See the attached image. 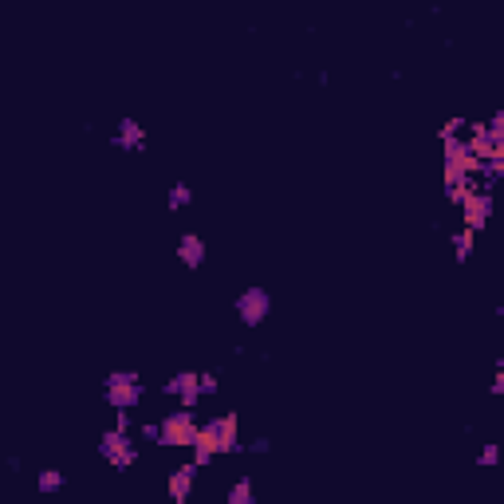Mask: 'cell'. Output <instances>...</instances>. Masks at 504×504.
Wrapping results in <instances>:
<instances>
[{
  "label": "cell",
  "mask_w": 504,
  "mask_h": 504,
  "mask_svg": "<svg viewBox=\"0 0 504 504\" xmlns=\"http://www.w3.org/2000/svg\"><path fill=\"white\" fill-rule=\"evenodd\" d=\"M103 398H107V406L119 414V410H134V406L142 402V375L138 370H110L107 378H103Z\"/></svg>",
  "instance_id": "1"
},
{
  "label": "cell",
  "mask_w": 504,
  "mask_h": 504,
  "mask_svg": "<svg viewBox=\"0 0 504 504\" xmlns=\"http://www.w3.org/2000/svg\"><path fill=\"white\" fill-rule=\"evenodd\" d=\"M201 441L213 445V453H240L245 449V441H240V429H237V414H225V418H209V422H201L198 429Z\"/></svg>",
  "instance_id": "2"
},
{
  "label": "cell",
  "mask_w": 504,
  "mask_h": 504,
  "mask_svg": "<svg viewBox=\"0 0 504 504\" xmlns=\"http://www.w3.org/2000/svg\"><path fill=\"white\" fill-rule=\"evenodd\" d=\"M233 307H237V319L245 327H260L268 316H272V292L260 287V284H248L245 292L237 296V304Z\"/></svg>",
  "instance_id": "3"
},
{
  "label": "cell",
  "mask_w": 504,
  "mask_h": 504,
  "mask_svg": "<svg viewBox=\"0 0 504 504\" xmlns=\"http://www.w3.org/2000/svg\"><path fill=\"white\" fill-rule=\"evenodd\" d=\"M162 429V445H193L198 441V418H193V410H174V414H166L158 422Z\"/></svg>",
  "instance_id": "4"
},
{
  "label": "cell",
  "mask_w": 504,
  "mask_h": 504,
  "mask_svg": "<svg viewBox=\"0 0 504 504\" xmlns=\"http://www.w3.org/2000/svg\"><path fill=\"white\" fill-rule=\"evenodd\" d=\"M99 457H103V461H110L115 469H130V465L138 461V449H134L130 434H119V429H107V434L99 437Z\"/></svg>",
  "instance_id": "5"
},
{
  "label": "cell",
  "mask_w": 504,
  "mask_h": 504,
  "mask_svg": "<svg viewBox=\"0 0 504 504\" xmlns=\"http://www.w3.org/2000/svg\"><path fill=\"white\" fill-rule=\"evenodd\" d=\"M457 205H461V217H465V228H469V233H481V228L489 225V217H493V193H489V189H469Z\"/></svg>",
  "instance_id": "6"
},
{
  "label": "cell",
  "mask_w": 504,
  "mask_h": 504,
  "mask_svg": "<svg viewBox=\"0 0 504 504\" xmlns=\"http://www.w3.org/2000/svg\"><path fill=\"white\" fill-rule=\"evenodd\" d=\"M162 394L178 398V402H181V410H198V402H201L198 375H193V370H178L174 378H166V386H162Z\"/></svg>",
  "instance_id": "7"
},
{
  "label": "cell",
  "mask_w": 504,
  "mask_h": 504,
  "mask_svg": "<svg viewBox=\"0 0 504 504\" xmlns=\"http://www.w3.org/2000/svg\"><path fill=\"white\" fill-rule=\"evenodd\" d=\"M193 481H198V465L189 461V465H181V469H174L169 473V500L174 504H186L189 500V493H193Z\"/></svg>",
  "instance_id": "8"
},
{
  "label": "cell",
  "mask_w": 504,
  "mask_h": 504,
  "mask_svg": "<svg viewBox=\"0 0 504 504\" xmlns=\"http://www.w3.org/2000/svg\"><path fill=\"white\" fill-rule=\"evenodd\" d=\"M205 257H209V252H205V240H201L198 233H186V237L178 240V260H181L186 268H201V264H205Z\"/></svg>",
  "instance_id": "9"
},
{
  "label": "cell",
  "mask_w": 504,
  "mask_h": 504,
  "mask_svg": "<svg viewBox=\"0 0 504 504\" xmlns=\"http://www.w3.org/2000/svg\"><path fill=\"white\" fill-rule=\"evenodd\" d=\"M115 146L119 150H146V130L134 119H122L119 130H115Z\"/></svg>",
  "instance_id": "10"
},
{
  "label": "cell",
  "mask_w": 504,
  "mask_h": 504,
  "mask_svg": "<svg viewBox=\"0 0 504 504\" xmlns=\"http://www.w3.org/2000/svg\"><path fill=\"white\" fill-rule=\"evenodd\" d=\"M221 504H257V489H252V477H237L228 484V493Z\"/></svg>",
  "instance_id": "11"
},
{
  "label": "cell",
  "mask_w": 504,
  "mask_h": 504,
  "mask_svg": "<svg viewBox=\"0 0 504 504\" xmlns=\"http://www.w3.org/2000/svg\"><path fill=\"white\" fill-rule=\"evenodd\" d=\"M63 484H67V477H63L60 469H44V473L36 477V489H40L44 496H56V493H63Z\"/></svg>",
  "instance_id": "12"
},
{
  "label": "cell",
  "mask_w": 504,
  "mask_h": 504,
  "mask_svg": "<svg viewBox=\"0 0 504 504\" xmlns=\"http://www.w3.org/2000/svg\"><path fill=\"white\" fill-rule=\"evenodd\" d=\"M484 138L493 150H504V115H493V119L484 122Z\"/></svg>",
  "instance_id": "13"
},
{
  "label": "cell",
  "mask_w": 504,
  "mask_h": 504,
  "mask_svg": "<svg viewBox=\"0 0 504 504\" xmlns=\"http://www.w3.org/2000/svg\"><path fill=\"white\" fill-rule=\"evenodd\" d=\"M186 205H193V189H189L186 181H178V186L169 189V209H174V213H181Z\"/></svg>",
  "instance_id": "14"
},
{
  "label": "cell",
  "mask_w": 504,
  "mask_h": 504,
  "mask_svg": "<svg viewBox=\"0 0 504 504\" xmlns=\"http://www.w3.org/2000/svg\"><path fill=\"white\" fill-rule=\"evenodd\" d=\"M473 237H477V233H469V228H461V233L453 237V257H457V260H469V257H473Z\"/></svg>",
  "instance_id": "15"
},
{
  "label": "cell",
  "mask_w": 504,
  "mask_h": 504,
  "mask_svg": "<svg viewBox=\"0 0 504 504\" xmlns=\"http://www.w3.org/2000/svg\"><path fill=\"white\" fill-rule=\"evenodd\" d=\"M189 449H193V465H198V469L213 465V457H217V453H213V445H209V441H201V437H198L193 445H189Z\"/></svg>",
  "instance_id": "16"
},
{
  "label": "cell",
  "mask_w": 504,
  "mask_h": 504,
  "mask_svg": "<svg viewBox=\"0 0 504 504\" xmlns=\"http://www.w3.org/2000/svg\"><path fill=\"white\" fill-rule=\"evenodd\" d=\"M496 461H500V445H496V441H484V445H481V453H477V465L493 469Z\"/></svg>",
  "instance_id": "17"
},
{
  "label": "cell",
  "mask_w": 504,
  "mask_h": 504,
  "mask_svg": "<svg viewBox=\"0 0 504 504\" xmlns=\"http://www.w3.org/2000/svg\"><path fill=\"white\" fill-rule=\"evenodd\" d=\"M198 386H201V394H217V390H221V378L209 370V375H198Z\"/></svg>",
  "instance_id": "18"
},
{
  "label": "cell",
  "mask_w": 504,
  "mask_h": 504,
  "mask_svg": "<svg viewBox=\"0 0 504 504\" xmlns=\"http://www.w3.org/2000/svg\"><path fill=\"white\" fill-rule=\"evenodd\" d=\"M461 130H465V119H449V122H445V127H441V142L457 138V134H461Z\"/></svg>",
  "instance_id": "19"
},
{
  "label": "cell",
  "mask_w": 504,
  "mask_h": 504,
  "mask_svg": "<svg viewBox=\"0 0 504 504\" xmlns=\"http://www.w3.org/2000/svg\"><path fill=\"white\" fill-rule=\"evenodd\" d=\"M130 425H134L130 422V414L127 410H119V414H115V429H119V434H130Z\"/></svg>",
  "instance_id": "20"
},
{
  "label": "cell",
  "mask_w": 504,
  "mask_h": 504,
  "mask_svg": "<svg viewBox=\"0 0 504 504\" xmlns=\"http://www.w3.org/2000/svg\"><path fill=\"white\" fill-rule=\"evenodd\" d=\"M142 437H146V441H162V429L154 422H146V425H142Z\"/></svg>",
  "instance_id": "21"
},
{
  "label": "cell",
  "mask_w": 504,
  "mask_h": 504,
  "mask_svg": "<svg viewBox=\"0 0 504 504\" xmlns=\"http://www.w3.org/2000/svg\"><path fill=\"white\" fill-rule=\"evenodd\" d=\"M248 449H252V453H268L272 441H268V437H257V441H248Z\"/></svg>",
  "instance_id": "22"
},
{
  "label": "cell",
  "mask_w": 504,
  "mask_h": 504,
  "mask_svg": "<svg viewBox=\"0 0 504 504\" xmlns=\"http://www.w3.org/2000/svg\"><path fill=\"white\" fill-rule=\"evenodd\" d=\"M489 394H504V375L493 378V386H489Z\"/></svg>",
  "instance_id": "23"
}]
</instances>
